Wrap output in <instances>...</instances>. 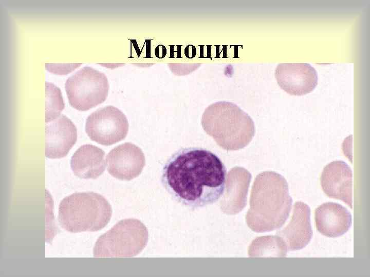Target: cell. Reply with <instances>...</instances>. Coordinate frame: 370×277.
Listing matches in <instances>:
<instances>
[{
    "mask_svg": "<svg viewBox=\"0 0 370 277\" xmlns=\"http://www.w3.org/2000/svg\"><path fill=\"white\" fill-rule=\"evenodd\" d=\"M227 169L220 158L202 148H187L166 162L162 182L175 201L191 208L216 202L224 193Z\"/></svg>",
    "mask_w": 370,
    "mask_h": 277,
    "instance_id": "6da1fadb",
    "label": "cell"
},
{
    "mask_svg": "<svg viewBox=\"0 0 370 277\" xmlns=\"http://www.w3.org/2000/svg\"><path fill=\"white\" fill-rule=\"evenodd\" d=\"M112 215L110 204L101 194L75 192L61 201L58 220L63 229L71 233L97 231L106 226Z\"/></svg>",
    "mask_w": 370,
    "mask_h": 277,
    "instance_id": "7a4b0ae2",
    "label": "cell"
},
{
    "mask_svg": "<svg viewBox=\"0 0 370 277\" xmlns=\"http://www.w3.org/2000/svg\"><path fill=\"white\" fill-rule=\"evenodd\" d=\"M260 231L281 226L288 218L292 199L285 179L274 172L258 175L254 183Z\"/></svg>",
    "mask_w": 370,
    "mask_h": 277,
    "instance_id": "3957f363",
    "label": "cell"
},
{
    "mask_svg": "<svg viewBox=\"0 0 370 277\" xmlns=\"http://www.w3.org/2000/svg\"><path fill=\"white\" fill-rule=\"evenodd\" d=\"M149 238L146 228L137 219L121 220L97 240L94 256L127 257L136 255L146 246Z\"/></svg>",
    "mask_w": 370,
    "mask_h": 277,
    "instance_id": "277c9868",
    "label": "cell"
},
{
    "mask_svg": "<svg viewBox=\"0 0 370 277\" xmlns=\"http://www.w3.org/2000/svg\"><path fill=\"white\" fill-rule=\"evenodd\" d=\"M109 84L103 72L85 66L68 78L65 84L69 103L79 111H87L104 102Z\"/></svg>",
    "mask_w": 370,
    "mask_h": 277,
    "instance_id": "5b68a950",
    "label": "cell"
},
{
    "mask_svg": "<svg viewBox=\"0 0 370 277\" xmlns=\"http://www.w3.org/2000/svg\"><path fill=\"white\" fill-rule=\"evenodd\" d=\"M128 130L125 114L113 106L99 108L90 114L86 122L85 131L93 141L109 146L123 140Z\"/></svg>",
    "mask_w": 370,
    "mask_h": 277,
    "instance_id": "8992f818",
    "label": "cell"
},
{
    "mask_svg": "<svg viewBox=\"0 0 370 277\" xmlns=\"http://www.w3.org/2000/svg\"><path fill=\"white\" fill-rule=\"evenodd\" d=\"M279 86L293 95H303L313 90L318 84L316 69L308 63H281L275 70Z\"/></svg>",
    "mask_w": 370,
    "mask_h": 277,
    "instance_id": "52a82bcc",
    "label": "cell"
},
{
    "mask_svg": "<svg viewBox=\"0 0 370 277\" xmlns=\"http://www.w3.org/2000/svg\"><path fill=\"white\" fill-rule=\"evenodd\" d=\"M106 161L108 173L118 180L125 181L138 176L145 163L141 149L130 143L113 149L107 155Z\"/></svg>",
    "mask_w": 370,
    "mask_h": 277,
    "instance_id": "ba28073f",
    "label": "cell"
},
{
    "mask_svg": "<svg viewBox=\"0 0 370 277\" xmlns=\"http://www.w3.org/2000/svg\"><path fill=\"white\" fill-rule=\"evenodd\" d=\"M320 183L323 192L330 198L342 201L353 208V172L344 161H335L326 165Z\"/></svg>",
    "mask_w": 370,
    "mask_h": 277,
    "instance_id": "9c48e42d",
    "label": "cell"
},
{
    "mask_svg": "<svg viewBox=\"0 0 370 277\" xmlns=\"http://www.w3.org/2000/svg\"><path fill=\"white\" fill-rule=\"evenodd\" d=\"M45 155L49 159L65 156L77 140V128L64 115L46 123Z\"/></svg>",
    "mask_w": 370,
    "mask_h": 277,
    "instance_id": "30bf717a",
    "label": "cell"
},
{
    "mask_svg": "<svg viewBox=\"0 0 370 277\" xmlns=\"http://www.w3.org/2000/svg\"><path fill=\"white\" fill-rule=\"evenodd\" d=\"M316 226L322 234L336 238L346 233L352 223L351 215L344 206L334 202H326L314 211Z\"/></svg>",
    "mask_w": 370,
    "mask_h": 277,
    "instance_id": "8fae6325",
    "label": "cell"
},
{
    "mask_svg": "<svg viewBox=\"0 0 370 277\" xmlns=\"http://www.w3.org/2000/svg\"><path fill=\"white\" fill-rule=\"evenodd\" d=\"M289 250L302 249L310 242L312 236L310 209L305 203L297 202L293 206L289 223L282 232Z\"/></svg>",
    "mask_w": 370,
    "mask_h": 277,
    "instance_id": "7c38bea8",
    "label": "cell"
},
{
    "mask_svg": "<svg viewBox=\"0 0 370 277\" xmlns=\"http://www.w3.org/2000/svg\"><path fill=\"white\" fill-rule=\"evenodd\" d=\"M105 152L96 146H81L73 153L70 161L73 173L81 179H95L105 169Z\"/></svg>",
    "mask_w": 370,
    "mask_h": 277,
    "instance_id": "4fadbf2b",
    "label": "cell"
},
{
    "mask_svg": "<svg viewBox=\"0 0 370 277\" xmlns=\"http://www.w3.org/2000/svg\"><path fill=\"white\" fill-rule=\"evenodd\" d=\"M45 123H47L60 115L65 105L61 90L53 83H45Z\"/></svg>",
    "mask_w": 370,
    "mask_h": 277,
    "instance_id": "5bb4252c",
    "label": "cell"
},
{
    "mask_svg": "<svg viewBox=\"0 0 370 277\" xmlns=\"http://www.w3.org/2000/svg\"><path fill=\"white\" fill-rule=\"evenodd\" d=\"M81 64H46V69L56 74H66L79 67Z\"/></svg>",
    "mask_w": 370,
    "mask_h": 277,
    "instance_id": "9a60e30c",
    "label": "cell"
}]
</instances>
